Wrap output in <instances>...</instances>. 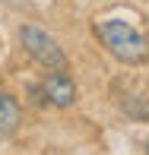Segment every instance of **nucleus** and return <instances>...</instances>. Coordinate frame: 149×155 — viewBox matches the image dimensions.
I'll return each instance as SVG.
<instances>
[{"label": "nucleus", "instance_id": "nucleus-5", "mask_svg": "<svg viewBox=\"0 0 149 155\" xmlns=\"http://www.w3.org/2000/svg\"><path fill=\"white\" fill-rule=\"evenodd\" d=\"M3 6H13V10H19V6H25V0H0Z\"/></svg>", "mask_w": 149, "mask_h": 155}, {"label": "nucleus", "instance_id": "nucleus-1", "mask_svg": "<svg viewBox=\"0 0 149 155\" xmlns=\"http://www.w3.org/2000/svg\"><path fill=\"white\" fill-rule=\"evenodd\" d=\"M95 38L108 48V54L127 67H140L149 60V38L137 25L124 22V19H102L95 22Z\"/></svg>", "mask_w": 149, "mask_h": 155}, {"label": "nucleus", "instance_id": "nucleus-6", "mask_svg": "<svg viewBox=\"0 0 149 155\" xmlns=\"http://www.w3.org/2000/svg\"><path fill=\"white\" fill-rule=\"evenodd\" d=\"M146 155H149V139H146Z\"/></svg>", "mask_w": 149, "mask_h": 155}, {"label": "nucleus", "instance_id": "nucleus-2", "mask_svg": "<svg viewBox=\"0 0 149 155\" xmlns=\"http://www.w3.org/2000/svg\"><path fill=\"white\" fill-rule=\"evenodd\" d=\"M19 41H22V48H25V54L35 60V63H41L45 70H67L70 67V60H67V54H63V48L57 45V38L54 35H48L41 25H22L19 29Z\"/></svg>", "mask_w": 149, "mask_h": 155}, {"label": "nucleus", "instance_id": "nucleus-3", "mask_svg": "<svg viewBox=\"0 0 149 155\" xmlns=\"http://www.w3.org/2000/svg\"><path fill=\"white\" fill-rule=\"evenodd\" d=\"M41 89L48 95V104H54V108L76 104V82L67 76V70H51L45 76V82H41Z\"/></svg>", "mask_w": 149, "mask_h": 155}, {"label": "nucleus", "instance_id": "nucleus-4", "mask_svg": "<svg viewBox=\"0 0 149 155\" xmlns=\"http://www.w3.org/2000/svg\"><path fill=\"white\" fill-rule=\"evenodd\" d=\"M22 127V104L16 101V95L0 89V139L13 136Z\"/></svg>", "mask_w": 149, "mask_h": 155}]
</instances>
